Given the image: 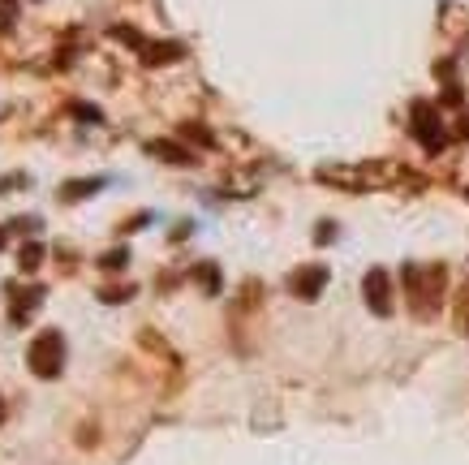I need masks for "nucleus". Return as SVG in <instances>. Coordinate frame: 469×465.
I'll list each match as a JSON object with an SVG mask.
<instances>
[{
	"label": "nucleus",
	"mask_w": 469,
	"mask_h": 465,
	"mask_svg": "<svg viewBox=\"0 0 469 465\" xmlns=\"http://www.w3.org/2000/svg\"><path fill=\"white\" fill-rule=\"evenodd\" d=\"M65 367V340L61 332H39L35 345H30V371L43 375V379H57Z\"/></svg>",
	"instance_id": "f257e3e1"
},
{
	"label": "nucleus",
	"mask_w": 469,
	"mask_h": 465,
	"mask_svg": "<svg viewBox=\"0 0 469 465\" xmlns=\"http://www.w3.org/2000/svg\"><path fill=\"white\" fill-rule=\"evenodd\" d=\"M361 289H366V302H371L375 315H388V310H392V280H388V272H383V268H375Z\"/></svg>",
	"instance_id": "f03ea898"
},
{
	"label": "nucleus",
	"mask_w": 469,
	"mask_h": 465,
	"mask_svg": "<svg viewBox=\"0 0 469 465\" xmlns=\"http://www.w3.org/2000/svg\"><path fill=\"white\" fill-rule=\"evenodd\" d=\"M323 285H328V268H306V272H297V276L289 280V289H293L297 297H315Z\"/></svg>",
	"instance_id": "7ed1b4c3"
},
{
	"label": "nucleus",
	"mask_w": 469,
	"mask_h": 465,
	"mask_svg": "<svg viewBox=\"0 0 469 465\" xmlns=\"http://www.w3.org/2000/svg\"><path fill=\"white\" fill-rule=\"evenodd\" d=\"M413 125H418L413 134H418L431 151H439V147H444V138H439V121H435V113H431V108H418V113H413Z\"/></svg>",
	"instance_id": "20e7f679"
},
{
	"label": "nucleus",
	"mask_w": 469,
	"mask_h": 465,
	"mask_svg": "<svg viewBox=\"0 0 469 465\" xmlns=\"http://www.w3.org/2000/svg\"><path fill=\"white\" fill-rule=\"evenodd\" d=\"M39 263H43V246H35V241H30V246L22 250V272H35Z\"/></svg>",
	"instance_id": "39448f33"
},
{
	"label": "nucleus",
	"mask_w": 469,
	"mask_h": 465,
	"mask_svg": "<svg viewBox=\"0 0 469 465\" xmlns=\"http://www.w3.org/2000/svg\"><path fill=\"white\" fill-rule=\"evenodd\" d=\"M456 323H461V332H469V285H465V293L456 302Z\"/></svg>",
	"instance_id": "423d86ee"
},
{
	"label": "nucleus",
	"mask_w": 469,
	"mask_h": 465,
	"mask_svg": "<svg viewBox=\"0 0 469 465\" xmlns=\"http://www.w3.org/2000/svg\"><path fill=\"white\" fill-rule=\"evenodd\" d=\"M0 423H5V401H0Z\"/></svg>",
	"instance_id": "0eeeda50"
},
{
	"label": "nucleus",
	"mask_w": 469,
	"mask_h": 465,
	"mask_svg": "<svg viewBox=\"0 0 469 465\" xmlns=\"http://www.w3.org/2000/svg\"><path fill=\"white\" fill-rule=\"evenodd\" d=\"M0 246H5V233H0Z\"/></svg>",
	"instance_id": "6e6552de"
}]
</instances>
